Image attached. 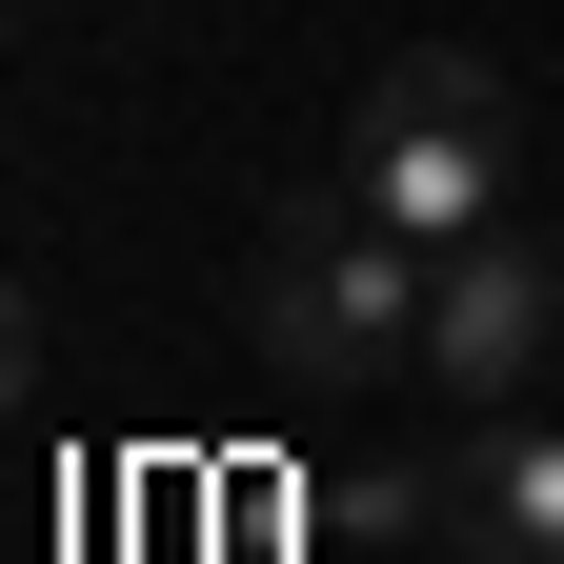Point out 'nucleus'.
<instances>
[{"label":"nucleus","instance_id":"nucleus-2","mask_svg":"<svg viewBox=\"0 0 564 564\" xmlns=\"http://www.w3.org/2000/svg\"><path fill=\"white\" fill-rule=\"evenodd\" d=\"M262 364L282 383H383V364H423V242L403 223H364V202H303V223L262 242Z\"/></svg>","mask_w":564,"mask_h":564},{"label":"nucleus","instance_id":"nucleus-3","mask_svg":"<svg viewBox=\"0 0 564 564\" xmlns=\"http://www.w3.org/2000/svg\"><path fill=\"white\" fill-rule=\"evenodd\" d=\"M564 364V242L544 223H484L423 262V383H464V403H524Z\"/></svg>","mask_w":564,"mask_h":564},{"label":"nucleus","instance_id":"nucleus-5","mask_svg":"<svg viewBox=\"0 0 564 564\" xmlns=\"http://www.w3.org/2000/svg\"><path fill=\"white\" fill-rule=\"evenodd\" d=\"M0 403H41V303L0 282Z\"/></svg>","mask_w":564,"mask_h":564},{"label":"nucleus","instance_id":"nucleus-1","mask_svg":"<svg viewBox=\"0 0 564 564\" xmlns=\"http://www.w3.org/2000/svg\"><path fill=\"white\" fill-rule=\"evenodd\" d=\"M343 202L403 223L423 262L484 242V223H524V101L484 82L464 41H403L383 82H364V121H343Z\"/></svg>","mask_w":564,"mask_h":564},{"label":"nucleus","instance_id":"nucleus-4","mask_svg":"<svg viewBox=\"0 0 564 564\" xmlns=\"http://www.w3.org/2000/svg\"><path fill=\"white\" fill-rule=\"evenodd\" d=\"M444 524H464L484 564H564V423H544V403H484V464L444 484Z\"/></svg>","mask_w":564,"mask_h":564}]
</instances>
